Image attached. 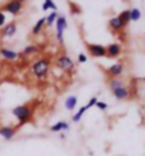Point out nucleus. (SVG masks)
Listing matches in <instances>:
<instances>
[{"label":"nucleus","mask_w":145,"mask_h":156,"mask_svg":"<svg viewBox=\"0 0 145 156\" xmlns=\"http://www.w3.org/2000/svg\"><path fill=\"white\" fill-rule=\"evenodd\" d=\"M49 68H50V61L47 58H42V60H38L33 64L31 67V71H33V74L36 75L37 78H44L49 73Z\"/></svg>","instance_id":"nucleus-1"},{"label":"nucleus","mask_w":145,"mask_h":156,"mask_svg":"<svg viewBox=\"0 0 145 156\" xmlns=\"http://www.w3.org/2000/svg\"><path fill=\"white\" fill-rule=\"evenodd\" d=\"M12 112H13V115L20 121V123H24L26 121H29L30 116H31V108H30L29 105H20V107H16Z\"/></svg>","instance_id":"nucleus-2"},{"label":"nucleus","mask_w":145,"mask_h":156,"mask_svg":"<svg viewBox=\"0 0 145 156\" xmlns=\"http://www.w3.org/2000/svg\"><path fill=\"white\" fill-rule=\"evenodd\" d=\"M67 29V19L64 16H58V19L56 20V30H57V40L58 43H63L64 37H63V33L64 30Z\"/></svg>","instance_id":"nucleus-3"},{"label":"nucleus","mask_w":145,"mask_h":156,"mask_svg":"<svg viewBox=\"0 0 145 156\" xmlns=\"http://www.w3.org/2000/svg\"><path fill=\"white\" fill-rule=\"evenodd\" d=\"M57 66H58V68H61L63 71H70V70H73L74 62H73V60H71L67 54H64V55H61V57H58Z\"/></svg>","instance_id":"nucleus-4"},{"label":"nucleus","mask_w":145,"mask_h":156,"mask_svg":"<svg viewBox=\"0 0 145 156\" xmlns=\"http://www.w3.org/2000/svg\"><path fill=\"white\" fill-rule=\"evenodd\" d=\"M4 10L9 12L10 14H17L21 10V3L17 2V0H10V2L4 4Z\"/></svg>","instance_id":"nucleus-5"},{"label":"nucleus","mask_w":145,"mask_h":156,"mask_svg":"<svg viewBox=\"0 0 145 156\" xmlns=\"http://www.w3.org/2000/svg\"><path fill=\"white\" fill-rule=\"evenodd\" d=\"M88 50H90V53L94 57H104V55H107L105 47H103V45H100V44H88Z\"/></svg>","instance_id":"nucleus-6"},{"label":"nucleus","mask_w":145,"mask_h":156,"mask_svg":"<svg viewBox=\"0 0 145 156\" xmlns=\"http://www.w3.org/2000/svg\"><path fill=\"white\" fill-rule=\"evenodd\" d=\"M16 133V129L12 126H2L0 128V136L4 138L6 140H10Z\"/></svg>","instance_id":"nucleus-7"},{"label":"nucleus","mask_w":145,"mask_h":156,"mask_svg":"<svg viewBox=\"0 0 145 156\" xmlns=\"http://www.w3.org/2000/svg\"><path fill=\"white\" fill-rule=\"evenodd\" d=\"M0 55L6 60H16L19 57V54L13 50H9V48H0Z\"/></svg>","instance_id":"nucleus-8"},{"label":"nucleus","mask_w":145,"mask_h":156,"mask_svg":"<svg viewBox=\"0 0 145 156\" xmlns=\"http://www.w3.org/2000/svg\"><path fill=\"white\" fill-rule=\"evenodd\" d=\"M105 50H107V54L110 55V57H117V55H120V53H121V45L110 44Z\"/></svg>","instance_id":"nucleus-9"},{"label":"nucleus","mask_w":145,"mask_h":156,"mask_svg":"<svg viewBox=\"0 0 145 156\" xmlns=\"http://www.w3.org/2000/svg\"><path fill=\"white\" fill-rule=\"evenodd\" d=\"M108 73L112 75V77H120L122 74V64L121 62H117L114 66H111L108 68Z\"/></svg>","instance_id":"nucleus-10"},{"label":"nucleus","mask_w":145,"mask_h":156,"mask_svg":"<svg viewBox=\"0 0 145 156\" xmlns=\"http://www.w3.org/2000/svg\"><path fill=\"white\" fill-rule=\"evenodd\" d=\"M70 129V125L67 122H63V121H60V122L54 123L53 126L50 128V131L51 132H60V131H68Z\"/></svg>","instance_id":"nucleus-11"},{"label":"nucleus","mask_w":145,"mask_h":156,"mask_svg":"<svg viewBox=\"0 0 145 156\" xmlns=\"http://www.w3.org/2000/svg\"><path fill=\"white\" fill-rule=\"evenodd\" d=\"M17 31L16 29V23H10V24L6 26V29L3 30V36L4 37H12V36H14Z\"/></svg>","instance_id":"nucleus-12"},{"label":"nucleus","mask_w":145,"mask_h":156,"mask_svg":"<svg viewBox=\"0 0 145 156\" xmlns=\"http://www.w3.org/2000/svg\"><path fill=\"white\" fill-rule=\"evenodd\" d=\"M112 92L115 95V98H118V99H125L128 97V91H127V88H124V87H120V88L114 90Z\"/></svg>","instance_id":"nucleus-13"},{"label":"nucleus","mask_w":145,"mask_h":156,"mask_svg":"<svg viewBox=\"0 0 145 156\" xmlns=\"http://www.w3.org/2000/svg\"><path fill=\"white\" fill-rule=\"evenodd\" d=\"M75 105H77V97H74V95H70V97H67L66 99V108L68 109V111H73L75 108Z\"/></svg>","instance_id":"nucleus-14"},{"label":"nucleus","mask_w":145,"mask_h":156,"mask_svg":"<svg viewBox=\"0 0 145 156\" xmlns=\"http://www.w3.org/2000/svg\"><path fill=\"white\" fill-rule=\"evenodd\" d=\"M110 26H111L114 30H121L122 27H124V24L121 23V20L118 19V17H112L111 20H110Z\"/></svg>","instance_id":"nucleus-15"},{"label":"nucleus","mask_w":145,"mask_h":156,"mask_svg":"<svg viewBox=\"0 0 145 156\" xmlns=\"http://www.w3.org/2000/svg\"><path fill=\"white\" fill-rule=\"evenodd\" d=\"M44 24H46V17L40 19V20L36 23V26H34V29H33V34H38V33H40V31L43 30V27H44Z\"/></svg>","instance_id":"nucleus-16"},{"label":"nucleus","mask_w":145,"mask_h":156,"mask_svg":"<svg viewBox=\"0 0 145 156\" xmlns=\"http://www.w3.org/2000/svg\"><path fill=\"white\" fill-rule=\"evenodd\" d=\"M118 19H120L121 23H122V24L125 26V24H127V23L129 21V10H124L122 13H120V16H118Z\"/></svg>","instance_id":"nucleus-17"},{"label":"nucleus","mask_w":145,"mask_h":156,"mask_svg":"<svg viewBox=\"0 0 145 156\" xmlns=\"http://www.w3.org/2000/svg\"><path fill=\"white\" fill-rule=\"evenodd\" d=\"M140 17H141V12H140L138 9H132V10H129V20L137 21V20H140Z\"/></svg>","instance_id":"nucleus-18"},{"label":"nucleus","mask_w":145,"mask_h":156,"mask_svg":"<svg viewBox=\"0 0 145 156\" xmlns=\"http://www.w3.org/2000/svg\"><path fill=\"white\" fill-rule=\"evenodd\" d=\"M58 19V13L57 12H53L50 16H47L46 17V24L47 26H51L53 23H56V20Z\"/></svg>","instance_id":"nucleus-19"},{"label":"nucleus","mask_w":145,"mask_h":156,"mask_svg":"<svg viewBox=\"0 0 145 156\" xmlns=\"http://www.w3.org/2000/svg\"><path fill=\"white\" fill-rule=\"evenodd\" d=\"M87 111V107H81L78 109V112H75L74 116H73V122H78L80 119H81V116L84 115V112Z\"/></svg>","instance_id":"nucleus-20"},{"label":"nucleus","mask_w":145,"mask_h":156,"mask_svg":"<svg viewBox=\"0 0 145 156\" xmlns=\"http://www.w3.org/2000/svg\"><path fill=\"white\" fill-rule=\"evenodd\" d=\"M38 51V47L37 45H29V47H26L24 51H23V54H26V55H30V54H34Z\"/></svg>","instance_id":"nucleus-21"},{"label":"nucleus","mask_w":145,"mask_h":156,"mask_svg":"<svg viewBox=\"0 0 145 156\" xmlns=\"http://www.w3.org/2000/svg\"><path fill=\"white\" fill-rule=\"evenodd\" d=\"M110 87H111V90H117V88H120V87H124L122 85V82L120 80H117V78H112L111 81H110Z\"/></svg>","instance_id":"nucleus-22"},{"label":"nucleus","mask_w":145,"mask_h":156,"mask_svg":"<svg viewBox=\"0 0 145 156\" xmlns=\"http://www.w3.org/2000/svg\"><path fill=\"white\" fill-rule=\"evenodd\" d=\"M44 3L49 6V9H53L54 12H57V6H56V3H54L53 0H44Z\"/></svg>","instance_id":"nucleus-23"},{"label":"nucleus","mask_w":145,"mask_h":156,"mask_svg":"<svg viewBox=\"0 0 145 156\" xmlns=\"http://www.w3.org/2000/svg\"><path fill=\"white\" fill-rule=\"evenodd\" d=\"M97 101H98V99H97V97H92V98L90 99V102L85 105V107H87V109H88V108H91V107H94V105L97 104Z\"/></svg>","instance_id":"nucleus-24"},{"label":"nucleus","mask_w":145,"mask_h":156,"mask_svg":"<svg viewBox=\"0 0 145 156\" xmlns=\"http://www.w3.org/2000/svg\"><path fill=\"white\" fill-rule=\"evenodd\" d=\"M96 107H97V108H100V109H103V111H104V109H107V108H108V105H107L105 102H100V101H97Z\"/></svg>","instance_id":"nucleus-25"},{"label":"nucleus","mask_w":145,"mask_h":156,"mask_svg":"<svg viewBox=\"0 0 145 156\" xmlns=\"http://www.w3.org/2000/svg\"><path fill=\"white\" fill-rule=\"evenodd\" d=\"M4 21H6V16H4L3 12H0V27L4 26Z\"/></svg>","instance_id":"nucleus-26"},{"label":"nucleus","mask_w":145,"mask_h":156,"mask_svg":"<svg viewBox=\"0 0 145 156\" xmlns=\"http://www.w3.org/2000/svg\"><path fill=\"white\" fill-rule=\"evenodd\" d=\"M87 61V57L84 54H78V62H85Z\"/></svg>","instance_id":"nucleus-27"},{"label":"nucleus","mask_w":145,"mask_h":156,"mask_svg":"<svg viewBox=\"0 0 145 156\" xmlns=\"http://www.w3.org/2000/svg\"><path fill=\"white\" fill-rule=\"evenodd\" d=\"M17 2H20V3H23V2H26V0H17Z\"/></svg>","instance_id":"nucleus-28"}]
</instances>
